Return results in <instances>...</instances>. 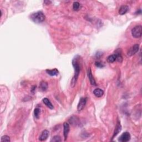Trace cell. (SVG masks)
I'll use <instances>...</instances> for the list:
<instances>
[{
  "mask_svg": "<svg viewBox=\"0 0 142 142\" xmlns=\"http://www.w3.org/2000/svg\"><path fill=\"white\" fill-rule=\"evenodd\" d=\"M139 49V45L138 44H135L133 46H131L128 50L127 52V55L129 57H131L136 54L138 52Z\"/></svg>",
  "mask_w": 142,
  "mask_h": 142,
  "instance_id": "5b68a950",
  "label": "cell"
},
{
  "mask_svg": "<svg viewBox=\"0 0 142 142\" xmlns=\"http://www.w3.org/2000/svg\"><path fill=\"white\" fill-rule=\"evenodd\" d=\"M39 88L42 91H46L48 88V83L46 82H45V81H42L40 83Z\"/></svg>",
  "mask_w": 142,
  "mask_h": 142,
  "instance_id": "2e32d148",
  "label": "cell"
},
{
  "mask_svg": "<svg viewBox=\"0 0 142 142\" xmlns=\"http://www.w3.org/2000/svg\"><path fill=\"white\" fill-rule=\"evenodd\" d=\"M107 60L108 63H113L114 62L116 61V60L121 62L122 61V57H121L119 53L113 54V55L108 56Z\"/></svg>",
  "mask_w": 142,
  "mask_h": 142,
  "instance_id": "277c9868",
  "label": "cell"
},
{
  "mask_svg": "<svg viewBox=\"0 0 142 142\" xmlns=\"http://www.w3.org/2000/svg\"><path fill=\"white\" fill-rule=\"evenodd\" d=\"M121 130V126L120 124V122L119 120H118L117 123L116 124V128H115V130L114 131L113 136L112 137V139H113L115 137L117 136V134L120 132Z\"/></svg>",
  "mask_w": 142,
  "mask_h": 142,
  "instance_id": "8fae6325",
  "label": "cell"
},
{
  "mask_svg": "<svg viewBox=\"0 0 142 142\" xmlns=\"http://www.w3.org/2000/svg\"><path fill=\"white\" fill-rule=\"evenodd\" d=\"M46 16L41 11L33 13L31 15V19L36 23H42L45 20Z\"/></svg>",
  "mask_w": 142,
  "mask_h": 142,
  "instance_id": "7a4b0ae2",
  "label": "cell"
},
{
  "mask_svg": "<svg viewBox=\"0 0 142 142\" xmlns=\"http://www.w3.org/2000/svg\"><path fill=\"white\" fill-rule=\"evenodd\" d=\"M87 76H88V77L90 84H92V85H93H93L94 86H96V81H95V80H94V78H93V74L92 73V70H91L90 68H89L88 69V71H87Z\"/></svg>",
  "mask_w": 142,
  "mask_h": 142,
  "instance_id": "30bf717a",
  "label": "cell"
},
{
  "mask_svg": "<svg viewBox=\"0 0 142 142\" xmlns=\"http://www.w3.org/2000/svg\"><path fill=\"white\" fill-rule=\"evenodd\" d=\"M42 101H43V103L45 104L47 107L49 108V109H53L54 107L53 106V104H52L51 102H50V101L48 98H45L43 99Z\"/></svg>",
  "mask_w": 142,
  "mask_h": 142,
  "instance_id": "9a60e30c",
  "label": "cell"
},
{
  "mask_svg": "<svg viewBox=\"0 0 142 142\" xmlns=\"http://www.w3.org/2000/svg\"><path fill=\"white\" fill-rule=\"evenodd\" d=\"M93 94L96 97L99 98L101 97L104 94V91L100 88H97L95 89L93 91Z\"/></svg>",
  "mask_w": 142,
  "mask_h": 142,
  "instance_id": "5bb4252c",
  "label": "cell"
},
{
  "mask_svg": "<svg viewBox=\"0 0 142 142\" xmlns=\"http://www.w3.org/2000/svg\"><path fill=\"white\" fill-rule=\"evenodd\" d=\"M131 136L129 133L124 132L121 135L118 139V140L120 142H127L130 140Z\"/></svg>",
  "mask_w": 142,
  "mask_h": 142,
  "instance_id": "8992f818",
  "label": "cell"
},
{
  "mask_svg": "<svg viewBox=\"0 0 142 142\" xmlns=\"http://www.w3.org/2000/svg\"><path fill=\"white\" fill-rule=\"evenodd\" d=\"M40 112V110L39 108H36V109H35L34 114H35V117H36V118H37V119H38V118H39Z\"/></svg>",
  "mask_w": 142,
  "mask_h": 142,
  "instance_id": "e0dca14e",
  "label": "cell"
},
{
  "mask_svg": "<svg viewBox=\"0 0 142 142\" xmlns=\"http://www.w3.org/2000/svg\"><path fill=\"white\" fill-rule=\"evenodd\" d=\"M86 103H87V98H84V97L80 98L79 102L77 106V110L79 111L82 110L84 109V107L86 106Z\"/></svg>",
  "mask_w": 142,
  "mask_h": 142,
  "instance_id": "52a82bcc",
  "label": "cell"
},
{
  "mask_svg": "<svg viewBox=\"0 0 142 142\" xmlns=\"http://www.w3.org/2000/svg\"><path fill=\"white\" fill-rule=\"evenodd\" d=\"M61 138L58 136H56L53 137L50 141L51 142H58V141H61Z\"/></svg>",
  "mask_w": 142,
  "mask_h": 142,
  "instance_id": "ffe728a7",
  "label": "cell"
},
{
  "mask_svg": "<svg viewBox=\"0 0 142 142\" xmlns=\"http://www.w3.org/2000/svg\"><path fill=\"white\" fill-rule=\"evenodd\" d=\"M131 35L136 38H140L142 35V27L140 25L135 26L131 29Z\"/></svg>",
  "mask_w": 142,
  "mask_h": 142,
  "instance_id": "3957f363",
  "label": "cell"
},
{
  "mask_svg": "<svg viewBox=\"0 0 142 142\" xmlns=\"http://www.w3.org/2000/svg\"><path fill=\"white\" fill-rule=\"evenodd\" d=\"M49 132L48 130H44L40 135V136L39 137V140L41 141H45L47 138H48L49 136Z\"/></svg>",
  "mask_w": 142,
  "mask_h": 142,
  "instance_id": "9c48e42d",
  "label": "cell"
},
{
  "mask_svg": "<svg viewBox=\"0 0 142 142\" xmlns=\"http://www.w3.org/2000/svg\"><path fill=\"white\" fill-rule=\"evenodd\" d=\"M10 141H11V139H10L9 137L8 136H3L1 137V142H5V141L9 142Z\"/></svg>",
  "mask_w": 142,
  "mask_h": 142,
  "instance_id": "d6986e66",
  "label": "cell"
},
{
  "mask_svg": "<svg viewBox=\"0 0 142 142\" xmlns=\"http://www.w3.org/2000/svg\"><path fill=\"white\" fill-rule=\"evenodd\" d=\"M63 135L64 137H65V140H66L67 139V137H68V134L69 132L70 128H69V125L68 123L65 122L63 123Z\"/></svg>",
  "mask_w": 142,
  "mask_h": 142,
  "instance_id": "ba28073f",
  "label": "cell"
},
{
  "mask_svg": "<svg viewBox=\"0 0 142 142\" xmlns=\"http://www.w3.org/2000/svg\"><path fill=\"white\" fill-rule=\"evenodd\" d=\"M78 56H76L74 58V59L72 60V65L73 66V68L74 69V76L72 78V80H71L70 85L72 87H74L75 86L76 82L77 81L78 78V77L80 73V64L79 63V58H78Z\"/></svg>",
  "mask_w": 142,
  "mask_h": 142,
  "instance_id": "6da1fadb",
  "label": "cell"
},
{
  "mask_svg": "<svg viewBox=\"0 0 142 142\" xmlns=\"http://www.w3.org/2000/svg\"><path fill=\"white\" fill-rule=\"evenodd\" d=\"M46 73L49 74L50 76H57L59 73L58 70L56 68H54L53 69H46Z\"/></svg>",
  "mask_w": 142,
  "mask_h": 142,
  "instance_id": "4fadbf2b",
  "label": "cell"
},
{
  "mask_svg": "<svg viewBox=\"0 0 142 142\" xmlns=\"http://www.w3.org/2000/svg\"><path fill=\"white\" fill-rule=\"evenodd\" d=\"M95 65L97 67H98V68H103L104 67L103 64L102 63H101L100 62H96L95 63Z\"/></svg>",
  "mask_w": 142,
  "mask_h": 142,
  "instance_id": "44dd1931",
  "label": "cell"
},
{
  "mask_svg": "<svg viewBox=\"0 0 142 142\" xmlns=\"http://www.w3.org/2000/svg\"><path fill=\"white\" fill-rule=\"evenodd\" d=\"M73 8L74 11H78V10H79L80 8V3L78 2H74Z\"/></svg>",
  "mask_w": 142,
  "mask_h": 142,
  "instance_id": "ac0fdd59",
  "label": "cell"
},
{
  "mask_svg": "<svg viewBox=\"0 0 142 142\" xmlns=\"http://www.w3.org/2000/svg\"><path fill=\"white\" fill-rule=\"evenodd\" d=\"M129 7L126 5L121 6L119 9V14L120 15H124L128 11Z\"/></svg>",
  "mask_w": 142,
  "mask_h": 142,
  "instance_id": "7c38bea8",
  "label": "cell"
}]
</instances>
